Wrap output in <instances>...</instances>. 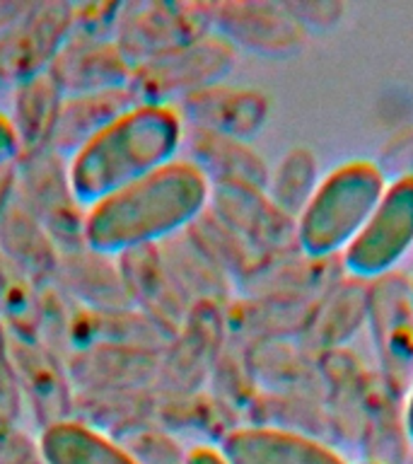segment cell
Wrapping results in <instances>:
<instances>
[{
  "label": "cell",
  "mask_w": 413,
  "mask_h": 464,
  "mask_svg": "<svg viewBox=\"0 0 413 464\" xmlns=\"http://www.w3.org/2000/svg\"><path fill=\"white\" fill-rule=\"evenodd\" d=\"M208 177L191 160H172L87 210L82 235L94 252L116 254L181 230L208 201Z\"/></svg>",
  "instance_id": "6da1fadb"
},
{
  "label": "cell",
  "mask_w": 413,
  "mask_h": 464,
  "mask_svg": "<svg viewBox=\"0 0 413 464\" xmlns=\"http://www.w3.org/2000/svg\"><path fill=\"white\" fill-rule=\"evenodd\" d=\"M181 138L184 123L179 109L174 104L138 102L72 155L68 187L78 201L92 206L172 162Z\"/></svg>",
  "instance_id": "7a4b0ae2"
},
{
  "label": "cell",
  "mask_w": 413,
  "mask_h": 464,
  "mask_svg": "<svg viewBox=\"0 0 413 464\" xmlns=\"http://www.w3.org/2000/svg\"><path fill=\"white\" fill-rule=\"evenodd\" d=\"M387 188V174L370 160H351L317 181L297 220V242L310 256L343 252Z\"/></svg>",
  "instance_id": "3957f363"
},
{
  "label": "cell",
  "mask_w": 413,
  "mask_h": 464,
  "mask_svg": "<svg viewBox=\"0 0 413 464\" xmlns=\"http://www.w3.org/2000/svg\"><path fill=\"white\" fill-rule=\"evenodd\" d=\"M413 246V177L387 181L384 194L348 246L343 264L358 278L389 274Z\"/></svg>",
  "instance_id": "277c9868"
},
{
  "label": "cell",
  "mask_w": 413,
  "mask_h": 464,
  "mask_svg": "<svg viewBox=\"0 0 413 464\" xmlns=\"http://www.w3.org/2000/svg\"><path fill=\"white\" fill-rule=\"evenodd\" d=\"M75 7L65 3L27 5L0 32V80L22 85L53 65L75 32Z\"/></svg>",
  "instance_id": "5b68a950"
},
{
  "label": "cell",
  "mask_w": 413,
  "mask_h": 464,
  "mask_svg": "<svg viewBox=\"0 0 413 464\" xmlns=\"http://www.w3.org/2000/svg\"><path fill=\"white\" fill-rule=\"evenodd\" d=\"M235 63V49L220 36H203L198 42L152 58L133 68L130 90L140 102L169 104L172 97L188 94L217 85V80Z\"/></svg>",
  "instance_id": "8992f818"
},
{
  "label": "cell",
  "mask_w": 413,
  "mask_h": 464,
  "mask_svg": "<svg viewBox=\"0 0 413 464\" xmlns=\"http://www.w3.org/2000/svg\"><path fill=\"white\" fill-rule=\"evenodd\" d=\"M119 29V51L133 68L198 42L213 29V5H136Z\"/></svg>",
  "instance_id": "52a82bcc"
},
{
  "label": "cell",
  "mask_w": 413,
  "mask_h": 464,
  "mask_svg": "<svg viewBox=\"0 0 413 464\" xmlns=\"http://www.w3.org/2000/svg\"><path fill=\"white\" fill-rule=\"evenodd\" d=\"M49 72L63 97H72L129 87L133 65L123 58L116 44L100 36H71Z\"/></svg>",
  "instance_id": "ba28073f"
},
{
  "label": "cell",
  "mask_w": 413,
  "mask_h": 464,
  "mask_svg": "<svg viewBox=\"0 0 413 464\" xmlns=\"http://www.w3.org/2000/svg\"><path fill=\"white\" fill-rule=\"evenodd\" d=\"M213 29L220 39L259 53H285L303 44V24L285 5L225 3L213 5Z\"/></svg>",
  "instance_id": "9c48e42d"
},
{
  "label": "cell",
  "mask_w": 413,
  "mask_h": 464,
  "mask_svg": "<svg viewBox=\"0 0 413 464\" xmlns=\"http://www.w3.org/2000/svg\"><path fill=\"white\" fill-rule=\"evenodd\" d=\"M220 452L230 464H346L336 450L317 438L271 426L232 430L223 438Z\"/></svg>",
  "instance_id": "30bf717a"
},
{
  "label": "cell",
  "mask_w": 413,
  "mask_h": 464,
  "mask_svg": "<svg viewBox=\"0 0 413 464\" xmlns=\"http://www.w3.org/2000/svg\"><path fill=\"white\" fill-rule=\"evenodd\" d=\"M181 111L198 123L201 130L242 140L264 123L266 100L254 90L213 85L184 97Z\"/></svg>",
  "instance_id": "8fae6325"
},
{
  "label": "cell",
  "mask_w": 413,
  "mask_h": 464,
  "mask_svg": "<svg viewBox=\"0 0 413 464\" xmlns=\"http://www.w3.org/2000/svg\"><path fill=\"white\" fill-rule=\"evenodd\" d=\"M138 102L140 100L130 90V85L119 87V90H104V92L63 97L56 129H53L49 143L72 158L97 130L104 129L109 121H114L126 109L136 107Z\"/></svg>",
  "instance_id": "7c38bea8"
},
{
  "label": "cell",
  "mask_w": 413,
  "mask_h": 464,
  "mask_svg": "<svg viewBox=\"0 0 413 464\" xmlns=\"http://www.w3.org/2000/svg\"><path fill=\"white\" fill-rule=\"evenodd\" d=\"M39 450L46 464H138L130 450L85 423L68 419L43 426Z\"/></svg>",
  "instance_id": "4fadbf2b"
},
{
  "label": "cell",
  "mask_w": 413,
  "mask_h": 464,
  "mask_svg": "<svg viewBox=\"0 0 413 464\" xmlns=\"http://www.w3.org/2000/svg\"><path fill=\"white\" fill-rule=\"evenodd\" d=\"M61 104L63 92L49 71L17 85L13 126L20 138V148H36L51 140Z\"/></svg>",
  "instance_id": "5bb4252c"
},
{
  "label": "cell",
  "mask_w": 413,
  "mask_h": 464,
  "mask_svg": "<svg viewBox=\"0 0 413 464\" xmlns=\"http://www.w3.org/2000/svg\"><path fill=\"white\" fill-rule=\"evenodd\" d=\"M20 348V346H17ZM14 365V372H17V380H24L27 390L39 399V404H49L46 409V419L49 423H56V420H63L61 411H63V382L56 372V365L46 358V355L32 351V346H22L20 351H13L10 353ZM46 423V426H49Z\"/></svg>",
  "instance_id": "9a60e30c"
},
{
  "label": "cell",
  "mask_w": 413,
  "mask_h": 464,
  "mask_svg": "<svg viewBox=\"0 0 413 464\" xmlns=\"http://www.w3.org/2000/svg\"><path fill=\"white\" fill-rule=\"evenodd\" d=\"M317 187L314 181V160L310 152L293 150L283 160L274 177V201L283 213H297L303 210L310 194Z\"/></svg>",
  "instance_id": "2e32d148"
},
{
  "label": "cell",
  "mask_w": 413,
  "mask_h": 464,
  "mask_svg": "<svg viewBox=\"0 0 413 464\" xmlns=\"http://www.w3.org/2000/svg\"><path fill=\"white\" fill-rule=\"evenodd\" d=\"M17 411H20L17 372H14L13 358L5 351H0V426H13Z\"/></svg>",
  "instance_id": "e0dca14e"
},
{
  "label": "cell",
  "mask_w": 413,
  "mask_h": 464,
  "mask_svg": "<svg viewBox=\"0 0 413 464\" xmlns=\"http://www.w3.org/2000/svg\"><path fill=\"white\" fill-rule=\"evenodd\" d=\"M13 426H0V464H46L39 442L14 435Z\"/></svg>",
  "instance_id": "ac0fdd59"
},
{
  "label": "cell",
  "mask_w": 413,
  "mask_h": 464,
  "mask_svg": "<svg viewBox=\"0 0 413 464\" xmlns=\"http://www.w3.org/2000/svg\"><path fill=\"white\" fill-rule=\"evenodd\" d=\"M382 172H391V177H413V130L404 133L401 138H394L389 148L384 150Z\"/></svg>",
  "instance_id": "d6986e66"
},
{
  "label": "cell",
  "mask_w": 413,
  "mask_h": 464,
  "mask_svg": "<svg viewBox=\"0 0 413 464\" xmlns=\"http://www.w3.org/2000/svg\"><path fill=\"white\" fill-rule=\"evenodd\" d=\"M20 150V138L14 133L13 119L0 111V167L5 165L7 160H13Z\"/></svg>",
  "instance_id": "ffe728a7"
},
{
  "label": "cell",
  "mask_w": 413,
  "mask_h": 464,
  "mask_svg": "<svg viewBox=\"0 0 413 464\" xmlns=\"http://www.w3.org/2000/svg\"><path fill=\"white\" fill-rule=\"evenodd\" d=\"M184 464H230L220 452V448H210V445H196L187 452Z\"/></svg>",
  "instance_id": "44dd1931"
},
{
  "label": "cell",
  "mask_w": 413,
  "mask_h": 464,
  "mask_svg": "<svg viewBox=\"0 0 413 464\" xmlns=\"http://www.w3.org/2000/svg\"><path fill=\"white\" fill-rule=\"evenodd\" d=\"M404 428H406V433H408V440L413 442V384H411V392H408V399H406Z\"/></svg>",
  "instance_id": "7402d4cb"
},
{
  "label": "cell",
  "mask_w": 413,
  "mask_h": 464,
  "mask_svg": "<svg viewBox=\"0 0 413 464\" xmlns=\"http://www.w3.org/2000/svg\"><path fill=\"white\" fill-rule=\"evenodd\" d=\"M5 82H3V80H0V94H3V92H5Z\"/></svg>",
  "instance_id": "603a6c76"
},
{
  "label": "cell",
  "mask_w": 413,
  "mask_h": 464,
  "mask_svg": "<svg viewBox=\"0 0 413 464\" xmlns=\"http://www.w3.org/2000/svg\"><path fill=\"white\" fill-rule=\"evenodd\" d=\"M411 304H413V283H411Z\"/></svg>",
  "instance_id": "cb8c5ba5"
},
{
  "label": "cell",
  "mask_w": 413,
  "mask_h": 464,
  "mask_svg": "<svg viewBox=\"0 0 413 464\" xmlns=\"http://www.w3.org/2000/svg\"><path fill=\"white\" fill-rule=\"evenodd\" d=\"M362 464H379V462H362Z\"/></svg>",
  "instance_id": "d4e9b609"
}]
</instances>
